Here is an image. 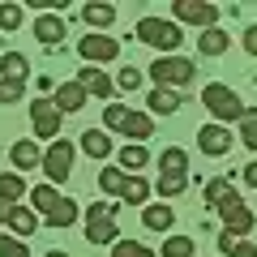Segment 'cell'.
<instances>
[{"instance_id": "cell-15", "label": "cell", "mask_w": 257, "mask_h": 257, "mask_svg": "<svg viewBox=\"0 0 257 257\" xmlns=\"http://www.w3.org/2000/svg\"><path fill=\"white\" fill-rule=\"evenodd\" d=\"M146 103H150V111H155V116H176L184 99H180L176 90H167V86H155V90L146 94Z\"/></svg>"}, {"instance_id": "cell-12", "label": "cell", "mask_w": 257, "mask_h": 257, "mask_svg": "<svg viewBox=\"0 0 257 257\" xmlns=\"http://www.w3.org/2000/svg\"><path fill=\"white\" fill-rule=\"evenodd\" d=\"M64 35H69V30H64V18H60V13H39V18H35V39H39L43 47H56Z\"/></svg>"}, {"instance_id": "cell-34", "label": "cell", "mask_w": 257, "mask_h": 257, "mask_svg": "<svg viewBox=\"0 0 257 257\" xmlns=\"http://www.w3.org/2000/svg\"><path fill=\"white\" fill-rule=\"evenodd\" d=\"M240 142L257 150V107H244V116H240Z\"/></svg>"}, {"instance_id": "cell-40", "label": "cell", "mask_w": 257, "mask_h": 257, "mask_svg": "<svg viewBox=\"0 0 257 257\" xmlns=\"http://www.w3.org/2000/svg\"><path fill=\"white\" fill-rule=\"evenodd\" d=\"M240 244V236H231V231H219V253L223 257H231V248Z\"/></svg>"}, {"instance_id": "cell-44", "label": "cell", "mask_w": 257, "mask_h": 257, "mask_svg": "<svg viewBox=\"0 0 257 257\" xmlns=\"http://www.w3.org/2000/svg\"><path fill=\"white\" fill-rule=\"evenodd\" d=\"M9 219H13V206H9V202H0V223H9Z\"/></svg>"}, {"instance_id": "cell-20", "label": "cell", "mask_w": 257, "mask_h": 257, "mask_svg": "<svg viewBox=\"0 0 257 257\" xmlns=\"http://www.w3.org/2000/svg\"><path fill=\"white\" fill-rule=\"evenodd\" d=\"M77 214H82V206H77L73 197H60V202H56V210L43 214V219H47V227H73Z\"/></svg>"}, {"instance_id": "cell-39", "label": "cell", "mask_w": 257, "mask_h": 257, "mask_svg": "<svg viewBox=\"0 0 257 257\" xmlns=\"http://www.w3.org/2000/svg\"><path fill=\"white\" fill-rule=\"evenodd\" d=\"M142 86V73L138 69H120V77H116V90H124V94H133Z\"/></svg>"}, {"instance_id": "cell-27", "label": "cell", "mask_w": 257, "mask_h": 257, "mask_svg": "<svg viewBox=\"0 0 257 257\" xmlns=\"http://www.w3.org/2000/svg\"><path fill=\"white\" fill-rule=\"evenodd\" d=\"M22 193H26V180H22L18 172H5V176H0V202L18 206V202H22Z\"/></svg>"}, {"instance_id": "cell-42", "label": "cell", "mask_w": 257, "mask_h": 257, "mask_svg": "<svg viewBox=\"0 0 257 257\" xmlns=\"http://www.w3.org/2000/svg\"><path fill=\"white\" fill-rule=\"evenodd\" d=\"M244 52H248V56H257V26H248V30H244Z\"/></svg>"}, {"instance_id": "cell-32", "label": "cell", "mask_w": 257, "mask_h": 257, "mask_svg": "<svg viewBox=\"0 0 257 257\" xmlns=\"http://www.w3.org/2000/svg\"><path fill=\"white\" fill-rule=\"evenodd\" d=\"M163 257H197V244L189 236H167L163 240Z\"/></svg>"}, {"instance_id": "cell-30", "label": "cell", "mask_w": 257, "mask_h": 257, "mask_svg": "<svg viewBox=\"0 0 257 257\" xmlns=\"http://www.w3.org/2000/svg\"><path fill=\"white\" fill-rule=\"evenodd\" d=\"M184 189H189V176H163V172H159V180H155L159 197H180Z\"/></svg>"}, {"instance_id": "cell-36", "label": "cell", "mask_w": 257, "mask_h": 257, "mask_svg": "<svg viewBox=\"0 0 257 257\" xmlns=\"http://www.w3.org/2000/svg\"><path fill=\"white\" fill-rule=\"evenodd\" d=\"M22 18H26V9H22V5H0V30H5V35H9V30H18Z\"/></svg>"}, {"instance_id": "cell-22", "label": "cell", "mask_w": 257, "mask_h": 257, "mask_svg": "<svg viewBox=\"0 0 257 257\" xmlns=\"http://www.w3.org/2000/svg\"><path fill=\"white\" fill-rule=\"evenodd\" d=\"M9 227H13V236H18V240H30V236H35V227H39V214L30 210V206H13Z\"/></svg>"}, {"instance_id": "cell-28", "label": "cell", "mask_w": 257, "mask_h": 257, "mask_svg": "<svg viewBox=\"0 0 257 257\" xmlns=\"http://www.w3.org/2000/svg\"><path fill=\"white\" fill-rule=\"evenodd\" d=\"M124 184H128V172H120V167H103V172H99V189L111 193V197H120Z\"/></svg>"}, {"instance_id": "cell-25", "label": "cell", "mask_w": 257, "mask_h": 257, "mask_svg": "<svg viewBox=\"0 0 257 257\" xmlns=\"http://www.w3.org/2000/svg\"><path fill=\"white\" fill-rule=\"evenodd\" d=\"M0 73H5V77H13V82H26L30 60H26L22 52H5V56H0Z\"/></svg>"}, {"instance_id": "cell-16", "label": "cell", "mask_w": 257, "mask_h": 257, "mask_svg": "<svg viewBox=\"0 0 257 257\" xmlns=\"http://www.w3.org/2000/svg\"><path fill=\"white\" fill-rule=\"evenodd\" d=\"M82 18H86V26H90L94 35H103V30L116 22V9H111V5H103V0H90V5L82 9Z\"/></svg>"}, {"instance_id": "cell-7", "label": "cell", "mask_w": 257, "mask_h": 257, "mask_svg": "<svg viewBox=\"0 0 257 257\" xmlns=\"http://www.w3.org/2000/svg\"><path fill=\"white\" fill-rule=\"evenodd\" d=\"M172 13H176V26H180V22L202 26V30H214V26H219V5H210V0H176Z\"/></svg>"}, {"instance_id": "cell-13", "label": "cell", "mask_w": 257, "mask_h": 257, "mask_svg": "<svg viewBox=\"0 0 257 257\" xmlns=\"http://www.w3.org/2000/svg\"><path fill=\"white\" fill-rule=\"evenodd\" d=\"M86 99H90V94H86L77 82H64V86H56V99H52V103H56V111H60V116H69V111H82Z\"/></svg>"}, {"instance_id": "cell-33", "label": "cell", "mask_w": 257, "mask_h": 257, "mask_svg": "<svg viewBox=\"0 0 257 257\" xmlns=\"http://www.w3.org/2000/svg\"><path fill=\"white\" fill-rule=\"evenodd\" d=\"M0 257H30V240H18L13 231H0Z\"/></svg>"}, {"instance_id": "cell-4", "label": "cell", "mask_w": 257, "mask_h": 257, "mask_svg": "<svg viewBox=\"0 0 257 257\" xmlns=\"http://www.w3.org/2000/svg\"><path fill=\"white\" fill-rule=\"evenodd\" d=\"M202 103H206V111L214 116V124L244 116V103H240V94L231 90V86H223V82H210V86H206V90H202Z\"/></svg>"}, {"instance_id": "cell-19", "label": "cell", "mask_w": 257, "mask_h": 257, "mask_svg": "<svg viewBox=\"0 0 257 257\" xmlns=\"http://www.w3.org/2000/svg\"><path fill=\"white\" fill-rule=\"evenodd\" d=\"M227 47H231V35H227V30H219V26L197 35V52H202V56H223Z\"/></svg>"}, {"instance_id": "cell-41", "label": "cell", "mask_w": 257, "mask_h": 257, "mask_svg": "<svg viewBox=\"0 0 257 257\" xmlns=\"http://www.w3.org/2000/svg\"><path fill=\"white\" fill-rule=\"evenodd\" d=\"M231 257H257V244L253 240H240V244L231 248Z\"/></svg>"}, {"instance_id": "cell-38", "label": "cell", "mask_w": 257, "mask_h": 257, "mask_svg": "<svg viewBox=\"0 0 257 257\" xmlns=\"http://www.w3.org/2000/svg\"><path fill=\"white\" fill-rule=\"evenodd\" d=\"M124 120H128V107H124V103H107V107H103V124H107V128H116V133H120Z\"/></svg>"}, {"instance_id": "cell-17", "label": "cell", "mask_w": 257, "mask_h": 257, "mask_svg": "<svg viewBox=\"0 0 257 257\" xmlns=\"http://www.w3.org/2000/svg\"><path fill=\"white\" fill-rule=\"evenodd\" d=\"M120 172H128V176H138L142 172V167H146L150 163V150L146 146H138V142H128V146H120Z\"/></svg>"}, {"instance_id": "cell-10", "label": "cell", "mask_w": 257, "mask_h": 257, "mask_svg": "<svg viewBox=\"0 0 257 257\" xmlns=\"http://www.w3.org/2000/svg\"><path fill=\"white\" fill-rule=\"evenodd\" d=\"M197 150L210 155V159H223V155L231 150V128H227V124H206V128H197Z\"/></svg>"}, {"instance_id": "cell-35", "label": "cell", "mask_w": 257, "mask_h": 257, "mask_svg": "<svg viewBox=\"0 0 257 257\" xmlns=\"http://www.w3.org/2000/svg\"><path fill=\"white\" fill-rule=\"evenodd\" d=\"M227 193H231V180H227V176H219V180H210V184L202 189V197H206V206H219Z\"/></svg>"}, {"instance_id": "cell-45", "label": "cell", "mask_w": 257, "mask_h": 257, "mask_svg": "<svg viewBox=\"0 0 257 257\" xmlns=\"http://www.w3.org/2000/svg\"><path fill=\"white\" fill-rule=\"evenodd\" d=\"M43 257H69V253H60V248H52V253H43Z\"/></svg>"}, {"instance_id": "cell-3", "label": "cell", "mask_w": 257, "mask_h": 257, "mask_svg": "<svg viewBox=\"0 0 257 257\" xmlns=\"http://www.w3.org/2000/svg\"><path fill=\"white\" fill-rule=\"evenodd\" d=\"M150 77H155V86L180 90V86H193V77H197V64L184 60V56H159V60L150 64Z\"/></svg>"}, {"instance_id": "cell-11", "label": "cell", "mask_w": 257, "mask_h": 257, "mask_svg": "<svg viewBox=\"0 0 257 257\" xmlns=\"http://www.w3.org/2000/svg\"><path fill=\"white\" fill-rule=\"evenodd\" d=\"M77 86H82L86 94H94V99H103V103H111V94H116V86H111V77L103 73V69H77Z\"/></svg>"}, {"instance_id": "cell-24", "label": "cell", "mask_w": 257, "mask_h": 257, "mask_svg": "<svg viewBox=\"0 0 257 257\" xmlns=\"http://www.w3.org/2000/svg\"><path fill=\"white\" fill-rule=\"evenodd\" d=\"M159 172L163 176H189V155H184L180 146H167L163 155H159Z\"/></svg>"}, {"instance_id": "cell-8", "label": "cell", "mask_w": 257, "mask_h": 257, "mask_svg": "<svg viewBox=\"0 0 257 257\" xmlns=\"http://www.w3.org/2000/svg\"><path fill=\"white\" fill-rule=\"evenodd\" d=\"M77 56H82L86 64H111V60L120 56V43H116L111 35H82Z\"/></svg>"}, {"instance_id": "cell-5", "label": "cell", "mask_w": 257, "mask_h": 257, "mask_svg": "<svg viewBox=\"0 0 257 257\" xmlns=\"http://www.w3.org/2000/svg\"><path fill=\"white\" fill-rule=\"evenodd\" d=\"M214 210H219V219H223V231H231V236H248V231H253V223H257L253 210L244 206V197H240L236 189H231L227 197L214 206Z\"/></svg>"}, {"instance_id": "cell-6", "label": "cell", "mask_w": 257, "mask_h": 257, "mask_svg": "<svg viewBox=\"0 0 257 257\" xmlns=\"http://www.w3.org/2000/svg\"><path fill=\"white\" fill-rule=\"evenodd\" d=\"M73 159H77V146L69 138H56L52 146L43 150V176L47 180H69V176H73Z\"/></svg>"}, {"instance_id": "cell-43", "label": "cell", "mask_w": 257, "mask_h": 257, "mask_svg": "<svg viewBox=\"0 0 257 257\" xmlns=\"http://www.w3.org/2000/svg\"><path fill=\"white\" fill-rule=\"evenodd\" d=\"M244 184H248V189H257V163L244 167Z\"/></svg>"}, {"instance_id": "cell-26", "label": "cell", "mask_w": 257, "mask_h": 257, "mask_svg": "<svg viewBox=\"0 0 257 257\" xmlns=\"http://www.w3.org/2000/svg\"><path fill=\"white\" fill-rule=\"evenodd\" d=\"M120 202H124V206H146V202H150V184L142 180V176H128L124 193H120Z\"/></svg>"}, {"instance_id": "cell-14", "label": "cell", "mask_w": 257, "mask_h": 257, "mask_svg": "<svg viewBox=\"0 0 257 257\" xmlns=\"http://www.w3.org/2000/svg\"><path fill=\"white\" fill-rule=\"evenodd\" d=\"M9 159H13V167H18V172H35V167H43V150H39V146H35L30 138L13 142Z\"/></svg>"}, {"instance_id": "cell-31", "label": "cell", "mask_w": 257, "mask_h": 257, "mask_svg": "<svg viewBox=\"0 0 257 257\" xmlns=\"http://www.w3.org/2000/svg\"><path fill=\"white\" fill-rule=\"evenodd\" d=\"M111 257H155V248L142 244V240H124L120 236L116 244H111Z\"/></svg>"}, {"instance_id": "cell-2", "label": "cell", "mask_w": 257, "mask_h": 257, "mask_svg": "<svg viewBox=\"0 0 257 257\" xmlns=\"http://www.w3.org/2000/svg\"><path fill=\"white\" fill-rule=\"evenodd\" d=\"M116 210H120V206H111V202L86 206V240H90V244H116V240H120Z\"/></svg>"}, {"instance_id": "cell-18", "label": "cell", "mask_w": 257, "mask_h": 257, "mask_svg": "<svg viewBox=\"0 0 257 257\" xmlns=\"http://www.w3.org/2000/svg\"><path fill=\"white\" fill-rule=\"evenodd\" d=\"M120 133H124V138H133V142L142 146L146 138H155V120H150L146 111H128V120H124V128H120Z\"/></svg>"}, {"instance_id": "cell-1", "label": "cell", "mask_w": 257, "mask_h": 257, "mask_svg": "<svg viewBox=\"0 0 257 257\" xmlns=\"http://www.w3.org/2000/svg\"><path fill=\"white\" fill-rule=\"evenodd\" d=\"M138 39L146 47H155L159 56H172L176 47L184 43V30L176 26V22H167V18H142L138 22Z\"/></svg>"}, {"instance_id": "cell-21", "label": "cell", "mask_w": 257, "mask_h": 257, "mask_svg": "<svg viewBox=\"0 0 257 257\" xmlns=\"http://www.w3.org/2000/svg\"><path fill=\"white\" fill-rule=\"evenodd\" d=\"M142 223H146L150 231H172L176 210H172V206H142Z\"/></svg>"}, {"instance_id": "cell-23", "label": "cell", "mask_w": 257, "mask_h": 257, "mask_svg": "<svg viewBox=\"0 0 257 257\" xmlns=\"http://www.w3.org/2000/svg\"><path fill=\"white\" fill-rule=\"evenodd\" d=\"M82 150L90 159H111V138L103 133V128H86L82 133Z\"/></svg>"}, {"instance_id": "cell-9", "label": "cell", "mask_w": 257, "mask_h": 257, "mask_svg": "<svg viewBox=\"0 0 257 257\" xmlns=\"http://www.w3.org/2000/svg\"><path fill=\"white\" fill-rule=\"evenodd\" d=\"M30 120H35V138H52L56 142V133H60V111H56V103L52 99H35L30 103Z\"/></svg>"}, {"instance_id": "cell-29", "label": "cell", "mask_w": 257, "mask_h": 257, "mask_svg": "<svg viewBox=\"0 0 257 257\" xmlns=\"http://www.w3.org/2000/svg\"><path fill=\"white\" fill-rule=\"evenodd\" d=\"M30 202H35V210H39V214H52V210H56V202H60V193H56L52 184H39V189H30Z\"/></svg>"}, {"instance_id": "cell-37", "label": "cell", "mask_w": 257, "mask_h": 257, "mask_svg": "<svg viewBox=\"0 0 257 257\" xmlns=\"http://www.w3.org/2000/svg\"><path fill=\"white\" fill-rule=\"evenodd\" d=\"M22 99H26V82L0 77V103H22Z\"/></svg>"}]
</instances>
